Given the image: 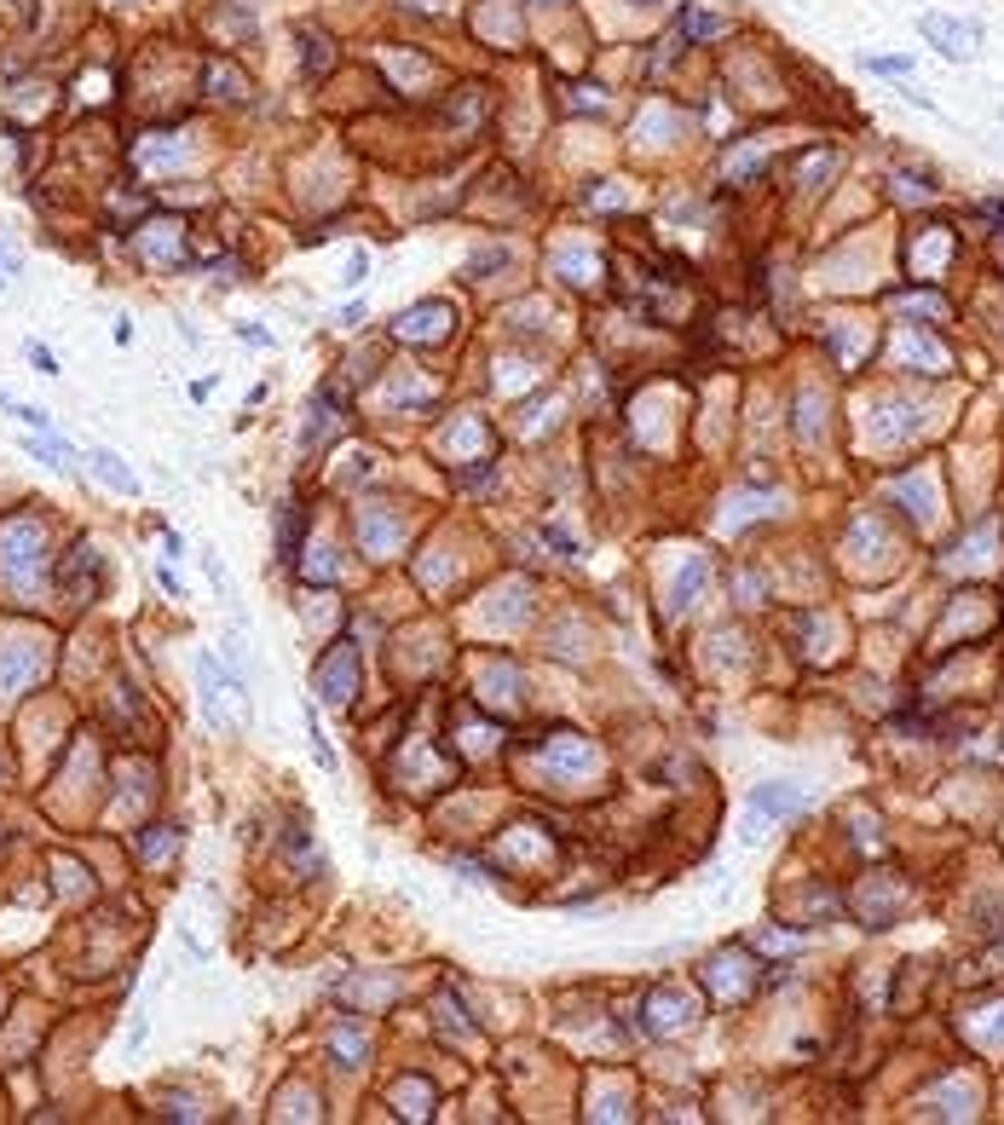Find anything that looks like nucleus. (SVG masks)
Wrapping results in <instances>:
<instances>
[{
    "label": "nucleus",
    "mask_w": 1004,
    "mask_h": 1125,
    "mask_svg": "<svg viewBox=\"0 0 1004 1125\" xmlns=\"http://www.w3.org/2000/svg\"><path fill=\"white\" fill-rule=\"evenodd\" d=\"M40 555H47V531L35 520H7L0 525V566H7V578L29 583L40 571Z\"/></svg>",
    "instance_id": "f257e3e1"
},
{
    "label": "nucleus",
    "mask_w": 1004,
    "mask_h": 1125,
    "mask_svg": "<svg viewBox=\"0 0 1004 1125\" xmlns=\"http://www.w3.org/2000/svg\"><path fill=\"white\" fill-rule=\"evenodd\" d=\"M918 35H924L930 47L941 52V58H953V64H965V58L976 52V40H981V24H958V17L924 12V17H918Z\"/></svg>",
    "instance_id": "f03ea898"
},
{
    "label": "nucleus",
    "mask_w": 1004,
    "mask_h": 1125,
    "mask_svg": "<svg viewBox=\"0 0 1004 1125\" xmlns=\"http://www.w3.org/2000/svg\"><path fill=\"white\" fill-rule=\"evenodd\" d=\"M40 664H47V652H40V647H29V641L7 647V652H0V692H24L40 675Z\"/></svg>",
    "instance_id": "7ed1b4c3"
},
{
    "label": "nucleus",
    "mask_w": 1004,
    "mask_h": 1125,
    "mask_svg": "<svg viewBox=\"0 0 1004 1125\" xmlns=\"http://www.w3.org/2000/svg\"><path fill=\"white\" fill-rule=\"evenodd\" d=\"M953 254V237H947V225H924L912 242V265H918V277H941V265H947Z\"/></svg>",
    "instance_id": "20e7f679"
},
{
    "label": "nucleus",
    "mask_w": 1004,
    "mask_h": 1125,
    "mask_svg": "<svg viewBox=\"0 0 1004 1125\" xmlns=\"http://www.w3.org/2000/svg\"><path fill=\"white\" fill-rule=\"evenodd\" d=\"M751 808H756V814H773V820H796V814L808 808V791H796V785H756V791H751Z\"/></svg>",
    "instance_id": "39448f33"
},
{
    "label": "nucleus",
    "mask_w": 1004,
    "mask_h": 1125,
    "mask_svg": "<svg viewBox=\"0 0 1004 1125\" xmlns=\"http://www.w3.org/2000/svg\"><path fill=\"white\" fill-rule=\"evenodd\" d=\"M87 467H93V474L105 479V485H116L121 497H133V490H139V474L116 457V450H105V445H93V450H87Z\"/></svg>",
    "instance_id": "423d86ee"
},
{
    "label": "nucleus",
    "mask_w": 1004,
    "mask_h": 1125,
    "mask_svg": "<svg viewBox=\"0 0 1004 1125\" xmlns=\"http://www.w3.org/2000/svg\"><path fill=\"white\" fill-rule=\"evenodd\" d=\"M445 318H450L445 306H416V312L399 318V335H404V341H410V335H416V341H439V335H445Z\"/></svg>",
    "instance_id": "0eeeda50"
},
{
    "label": "nucleus",
    "mask_w": 1004,
    "mask_h": 1125,
    "mask_svg": "<svg viewBox=\"0 0 1004 1125\" xmlns=\"http://www.w3.org/2000/svg\"><path fill=\"white\" fill-rule=\"evenodd\" d=\"M197 682H202V715H209V727H225V710H220V664L202 652L197 659Z\"/></svg>",
    "instance_id": "6e6552de"
},
{
    "label": "nucleus",
    "mask_w": 1004,
    "mask_h": 1125,
    "mask_svg": "<svg viewBox=\"0 0 1004 1125\" xmlns=\"http://www.w3.org/2000/svg\"><path fill=\"white\" fill-rule=\"evenodd\" d=\"M652 1010L664 1016V1021H659V1033H675V1028H693V1016H699V1005H693L687 993H664V998H659V1005H652Z\"/></svg>",
    "instance_id": "1a4fd4ad"
},
{
    "label": "nucleus",
    "mask_w": 1004,
    "mask_h": 1125,
    "mask_svg": "<svg viewBox=\"0 0 1004 1125\" xmlns=\"http://www.w3.org/2000/svg\"><path fill=\"white\" fill-rule=\"evenodd\" d=\"M900 358H912V364L924 358L930 370H947V353H941V346H935L930 335H918V330H907V335H900Z\"/></svg>",
    "instance_id": "9d476101"
},
{
    "label": "nucleus",
    "mask_w": 1004,
    "mask_h": 1125,
    "mask_svg": "<svg viewBox=\"0 0 1004 1125\" xmlns=\"http://www.w3.org/2000/svg\"><path fill=\"white\" fill-rule=\"evenodd\" d=\"M323 682H330V699H335V704L346 699V692H353V652H346V647L335 652L330 664H323Z\"/></svg>",
    "instance_id": "9b49d317"
},
{
    "label": "nucleus",
    "mask_w": 1004,
    "mask_h": 1125,
    "mask_svg": "<svg viewBox=\"0 0 1004 1125\" xmlns=\"http://www.w3.org/2000/svg\"><path fill=\"white\" fill-rule=\"evenodd\" d=\"M682 35H693V40H716V35H728V17H710V12H682Z\"/></svg>",
    "instance_id": "f8f14e48"
},
{
    "label": "nucleus",
    "mask_w": 1004,
    "mask_h": 1125,
    "mask_svg": "<svg viewBox=\"0 0 1004 1125\" xmlns=\"http://www.w3.org/2000/svg\"><path fill=\"white\" fill-rule=\"evenodd\" d=\"M705 589V560H693L687 571H682V583H675V601H687L693 606V595Z\"/></svg>",
    "instance_id": "ddd939ff"
},
{
    "label": "nucleus",
    "mask_w": 1004,
    "mask_h": 1125,
    "mask_svg": "<svg viewBox=\"0 0 1004 1125\" xmlns=\"http://www.w3.org/2000/svg\"><path fill=\"white\" fill-rule=\"evenodd\" d=\"M209 81H214V87H225L220 98H243V75H237V70H225V64H209Z\"/></svg>",
    "instance_id": "4468645a"
},
{
    "label": "nucleus",
    "mask_w": 1004,
    "mask_h": 1125,
    "mask_svg": "<svg viewBox=\"0 0 1004 1125\" xmlns=\"http://www.w3.org/2000/svg\"><path fill=\"white\" fill-rule=\"evenodd\" d=\"M306 722H312V756H318L323 768H335V750H330V739L318 733V715H312V710H306Z\"/></svg>",
    "instance_id": "2eb2a0df"
},
{
    "label": "nucleus",
    "mask_w": 1004,
    "mask_h": 1125,
    "mask_svg": "<svg viewBox=\"0 0 1004 1125\" xmlns=\"http://www.w3.org/2000/svg\"><path fill=\"white\" fill-rule=\"evenodd\" d=\"M12 416H24V427H35V434H52V416H47V411H29V404H17Z\"/></svg>",
    "instance_id": "dca6fc26"
},
{
    "label": "nucleus",
    "mask_w": 1004,
    "mask_h": 1125,
    "mask_svg": "<svg viewBox=\"0 0 1004 1125\" xmlns=\"http://www.w3.org/2000/svg\"><path fill=\"white\" fill-rule=\"evenodd\" d=\"M866 70H884V75H907L912 64H907V58H872V52H866Z\"/></svg>",
    "instance_id": "f3484780"
},
{
    "label": "nucleus",
    "mask_w": 1004,
    "mask_h": 1125,
    "mask_svg": "<svg viewBox=\"0 0 1004 1125\" xmlns=\"http://www.w3.org/2000/svg\"><path fill=\"white\" fill-rule=\"evenodd\" d=\"M29 364H35L40 376H58V358L47 353V346H29Z\"/></svg>",
    "instance_id": "a211bd4d"
},
{
    "label": "nucleus",
    "mask_w": 1004,
    "mask_h": 1125,
    "mask_svg": "<svg viewBox=\"0 0 1004 1125\" xmlns=\"http://www.w3.org/2000/svg\"><path fill=\"white\" fill-rule=\"evenodd\" d=\"M306 70H330V52H323V40H306Z\"/></svg>",
    "instance_id": "6ab92c4d"
},
{
    "label": "nucleus",
    "mask_w": 1004,
    "mask_h": 1125,
    "mask_svg": "<svg viewBox=\"0 0 1004 1125\" xmlns=\"http://www.w3.org/2000/svg\"><path fill=\"white\" fill-rule=\"evenodd\" d=\"M12 265H17V260H12L7 249H0V289H7V283H12Z\"/></svg>",
    "instance_id": "aec40b11"
},
{
    "label": "nucleus",
    "mask_w": 1004,
    "mask_h": 1125,
    "mask_svg": "<svg viewBox=\"0 0 1004 1125\" xmlns=\"http://www.w3.org/2000/svg\"><path fill=\"white\" fill-rule=\"evenodd\" d=\"M0 404H7V393H0Z\"/></svg>",
    "instance_id": "412c9836"
},
{
    "label": "nucleus",
    "mask_w": 1004,
    "mask_h": 1125,
    "mask_svg": "<svg viewBox=\"0 0 1004 1125\" xmlns=\"http://www.w3.org/2000/svg\"><path fill=\"white\" fill-rule=\"evenodd\" d=\"M641 7H652V0H641Z\"/></svg>",
    "instance_id": "4be33fe9"
}]
</instances>
